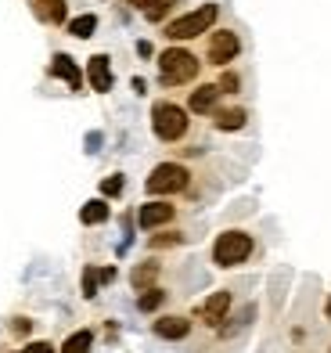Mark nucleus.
Here are the masks:
<instances>
[{
    "label": "nucleus",
    "instance_id": "obj_12",
    "mask_svg": "<svg viewBox=\"0 0 331 353\" xmlns=\"http://www.w3.org/2000/svg\"><path fill=\"white\" fill-rule=\"evenodd\" d=\"M187 332H191V321L180 314H166L155 321V335L159 339H187Z\"/></svg>",
    "mask_w": 331,
    "mask_h": 353
},
{
    "label": "nucleus",
    "instance_id": "obj_10",
    "mask_svg": "<svg viewBox=\"0 0 331 353\" xmlns=\"http://www.w3.org/2000/svg\"><path fill=\"white\" fill-rule=\"evenodd\" d=\"M33 4V14L40 22H47V26H61L69 19V4L65 0H29Z\"/></svg>",
    "mask_w": 331,
    "mask_h": 353
},
{
    "label": "nucleus",
    "instance_id": "obj_24",
    "mask_svg": "<svg viewBox=\"0 0 331 353\" xmlns=\"http://www.w3.org/2000/svg\"><path fill=\"white\" fill-rule=\"evenodd\" d=\"M216 87H220V94H234L242 87V79H238V72H224V79H220Z\"/></svg>",
    "mask_w": 331,
    "mask_h": 353
},
{
    "label": "nucleus",
    "instance_id": "obj_8",
    "mask_svg": "<svg viewBox=\"0 0 331 353\" xmlns=\"http://www.w3.org/2000/svg\"><path fill=\"white\" fill-rule=\"evenodd\" d=\"M87 79H90V87L98 94L112 90V61H108V54H94L87 61Z\"/></svg>",
    "mask_w": 331,
    "mask_h": 353
},
{
    "label": "nucleus",
    "instance_id": "obj_15",
    "mask_svg": "<svg viewBox=\"0 0 331 353\" xmlns=\"http://www.w3.org/2000/svg\"><path fill=\"white\" fill-rule=\"evenodd\" d=\"M130 4H134L137 11H145V19H148V22H162V19H166V11L177 4V0H130Z\"/></svg>",
    "mask_w": 331,
    "mask_h": 353
},
{
    "label": "nucleus",
    "instance_id": "obj_6",
    "mask_svg": "<svg viewBox=\"0 0 331 353\" xmlns=\"http://www.w3.org/2000/svg\"><path fill=\"white\" fill-rule=\"evenodd\" d=\"M238 54H242V40L234 29H216V33H209V40H206L209 65H227V61H234Z\"/></svg>",
    "mask_w": 331,
    "mask_h": 353
},
{
    "label": "nucleus",
    "instance_id": "obj_20",
    "mask_svg": "<svg viewBox=\"0 0 331 353\" xmlns=\"http://www.w3.org/2000/svg\"><path fill=\"white\" fill-rule=\"evenodd\" d=\"M162 303H166V292H162V288H148V292H140L137 307L145 310V314H151V310H159Z\"/></svg>",
    "mask_w": 331,
    "mask_h": 353
},
{
    "label": "nucleus",
    "instance_id": "obj_21",
    "mask_svg": "<svg viewBox=\"0 0 331 353\" xmlns=\"http://www.w3.org/2000/svg\"><path fill=\"white\" fill-rule=\"evenodd\" d=\"M122 188H126V176L122 173H112V176H105V181H101V195L105 199H119Z\"/></svg>",
    "mask_w": 331,
    "mask_h": 353
},
{
    "label": "nucleus",
    "instance_id": "obj_27",
    "mask_svg": "<svg viewBox=\"0 0 331 353\" xmlns=\"http://www.w3.org/2000/svg\"><path fill=\"white\" fill-rule=\"evenodd\" d=\"M324 314H328V321H331V296H328V303H324Z\"/></svg>",
    "mask_w": 331,
    "mask_h": 353
},
{
    "label": "nucleus",
    "instance_id": "obj_16",
    "mask_svg": "<svg viewBox=\"0 0 331 353\" xmlns=\"http://www.w3.org/2000/svg\"><path fill=\"white\" fill-rule=\"evenodd\" d=\"M108 216H112V210H108L105 199H90L83 210H80V220L87 223V228H94V223H105Z\"/></svg>",
    "mask_w": 331,
    "mask_h": 353
},
{
    "label": "nucleus",
    "instance_id": "obj_13",
    "mask_svg": "<svg viewBox=\"0 0 331 353\" xmlns=\"http://www.w3.org/2000/svg\"><path fill=\"white\" fill-rule=\"evenodd\" d=\"M51 76L65 79L72 90H80V87H83V72H80V65H76L69 54H54V58H51Z\"/></svg>",
    "mask_w": 331,
    "mask_h": 353
},
{
    "label": "nucleus",
    "instance_id": "obj_19",
    "mask_svg": "<svg viewBox=\"0 0 331 353\" xmlns=\"http://www.w3.org/2000/svg\"><path fill=\"white\" fill-rule=\"evenodd\" d=\"M94 29H98V14H80V19L69 22V33H72L76 40H90Z\"/></svg>",
    "mask_w": 331,
    "mask_h": 353
},
{
    "label": "nucleus",
    "instance_id": "obj_22",
    "mask_svg": "<svg viewBox=\"0 0 331 353\" xmlns=\"http://www.w3.org/2000/svg\"><path fill=\"white\" fill-rule=\"evenodd\" d=\"M151 249H169V245H184V234L180 231H162V234H151L148 238Z\"/></svg>",
    "mask_w": 331,
    "mask_h": 353
},
{
    "label": "nucleus",
    "instance_id": "obj_3",
    "mask_svg": "<svg viewBox=\"0 0 331 353\" xmlns=\"http://www.w3.org/2000/svg\"><path fill=\"white\" fill-rule=\"evenodd\" d=\"M216 14H220L216 4H202V8H195V11L180 14V19H173V22L166 26V40L180 43V40H195V37H202V33H209L213 22H216Z\"/></svg>",
    "mask_w": 331,
    "mask_h": 353
},
{
    "label": "nucleus",
    "instance_id": "obj_25",
    "mask_svg": "<svg viewBox=\"0 0 331 353\" xmlns=\"http://www.w3.org/2000/svg\"><path fill=\"white\" fill-rule=\"evenodd\" d=\"M22 353H54V346H51V343H43V339H40V343H29V346H25Z\"/></svg>",
    "mask_w": 331,
    "mask_h": 353
},
{
    "label": "nucleus",
    "instance_id": "obj_14",
    "mask_svg": "<svg viewBox=\"0 0 331 353\" xmlns=\"http://www.w3.org/2000/svg\"><path fill=\"white\" fill-rule=\"evenodd\" d=\"M213 126H216V130H224V134H234V130H242V126H245V108H224V112H213Z\"/></svg>",
    "mask_w": 331,
    "mask_h": 353
},
{
    "label": "nucleus",
    "instance_id": "obj_9",
    "mask_svg": "<svg viewBox=\"0 0 331 353\" xmlns=\"http://www.w3.org/2000/svg\"><path fill=\"white\" fill-rule=\"evenodd\" d=\"M227 310H231V292H227V288H224V292H213V296H209V299H206V303H202V307H198L202 321H206L209 328H216L220 321L227 317Z\"/></svg>",
    "mask_w": 331,
    "mask_h": 353
},
{
    "label": "nucleus",
    "instance_id": "obj_18",
    "mask_svg": "<svg viewBox=\"0 0 331 353\" xmlns=\"http://www.w3.org/2000/svg\"><path fill=\"white\" fill-rule=\"evenodd\" d=\"M94 346V332L90 328H80V332H72L65 343H61V353H90Z\"/></svg>",
    "mask_w": 331,
    "mask_h": 353
},
{
    "label": "nucleus",
    "instance_id": "obj_1",
    "mask_svg": "<svg viewBox=\"0 0 331 353\" xmlns=\"http://www.w3.org/2000/svg\"><path fill=\"white\" fill-rule=\"evenodd\" d=\"M252 252H256V242H252L248 231H224L213 242V263L231 270V267H242Z\"/></svg>",
    "mask_w": 331,
    "mask_h": 353
},
{
    "label": "nucleus",
    "instance_id": "obj_4",
    "mask_svg": "<svg viewBox=\"0 0 331 353\" xmlns=\"http://www.w3.org/2000/svg\"><path fill=\"white\" fill-rule=\"evenodd\" d=\"M159 72H162V83L166 87H180V83H191L198 76V58L184 47H166L159 54Z\"/></svg>",
    "mask_w": 331,
    "mask_h": 353
},
{
    "label": "nucleus",
    "instance_id": "obj_26",
    "mask_svg": "<svg viewBox=\"0 0 331 353\" xmlns=\"http://www.w3.org/2000/svg\"><path fill=\"white\" fill-rule=\"evenodd\" d=\"M137 54H140V58H151V43L140 40V43H137Z\"/></svg>",
    "mask_w": 331,
    "mask_h": 353
},
{
    "label": "nucleus",
    "instance_id": "obj_7",
    "mask_svg": "<svg viewBox=\"0 0 331 353\" xmlns=\"http://www.w3.org/2000/svg\"><path fill=\"white\" fill-rule=\"evenodd\" d=\"M173 216H177V205H169V202H145L137 210V223L145 231H155V228H162V223H169Z\"/></svg>",
    "mask_w": 331,
    "mask_h": 353
},
{
    "label": "nucleus",
    "instance_id": "obj_5",
    "mask_svg": "<svg viewBox=\"0 0 331 353\" xmlns=\"http://www.w3.org/2000/svg\"><path fill=\"white\" fill-rule=\"evenodd\" d=\"M187 184H191V170L180 166V163H159L145 181L148 195H177Z\"/></svg>",
    "mask_w": 331,
    "mask_h": 353
},
{
    "label": "nucleus",
    "instance_id": "obj_17",
    "mask_svg": "<svg viewBox=\"0 0 331 353\" xmlns=\"http://www.w3.org/2000/svg\"><path fill=\"white\" fill-rule=\"evenodd\" d=\"M155 278H159V263H140V267H134L130 285L137 292H148V288H155Z\"/></svg>",
    "mask_w": 331,
    "mask_h": 353
},
{
    "label": "nucleus",
    "instance_id": "obj_11",
    "mask_svg": "<svg viewBox=\"0 0 331 353\" xmlns=\"http://www.w3.org/2000/svg\"><path fill=\"white\" fill-rule=\"evenodd\" d=\"M216 101H220V87H216V83H202L198 90H191V101H187V108L198 112V116H213Z\"/></svg>",
    "mask_w": 331,
    "mask_h": 353
},
{
    "label": "nucleus",
    "instance_id": "obj_23",
    "mask_svg": "<svg viewBox=\"0 0 331 353\" xmlns=\"http://www.w3.org/2000/svg\"><path fill=\"white\" fill-rule=\"evenodd\" d=\"M98 285H101V270L87 267V270H83V296L94 299V296H98Z\"/></svg>",
    "mask_w": 331,
    "mask_h": 353
},
{
    "label": "nucleus",
    "instance_id": "obj_2",
    "mask_svg": "<svg viewBox=\"0 0 331 353\" xmlns=\"http://www.w3.org/2000/svg\"><path fill=\"white\" fill-rule=\"evenodd\" d=\"M187 126H191L187 108L173 105V101H155L151 105V130H155V137H159V141H166V144L180 141L187 134Z\"/></svg>",
    "mask_w": 331,
    "mask_h": 353
}]
</instances>
